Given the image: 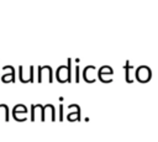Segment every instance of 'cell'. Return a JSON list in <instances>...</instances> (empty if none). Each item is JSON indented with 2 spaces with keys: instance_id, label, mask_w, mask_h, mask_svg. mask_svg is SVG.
I'll use <instances>...</instances> for the list:
<instances>
[{
  "instance_id": "cell-1",
  "label": "cell",
  "mask_w": 158,
  "mask_h": 142,
  "mask_svg": "<svg viewBox=\"0 0 158 142\" xmlns=\"http://www.w3.org/2000/svg\"><path fill=\"white\" fill-rule=\"evenodd\" d=\"M75 81L79 83V65L75 67Z\"/></svg>"
},
{
  "instance_id": "cell-2",
  "label": "cell",
  "mask_w": 158,
  "mask_h": 142,
  "mask_svg": "<svg viewBox=\"0 0 158 142\" xmlns=\"http://www.w3.org/2000/svg\"><path fill=\"white\" fill-rule=\"evenodd\" d=\"M32 72H33V68H32V67H31V75H32ZM30 81H32V77H31V78H30Z\"/></svg>"
}]
</instances>
